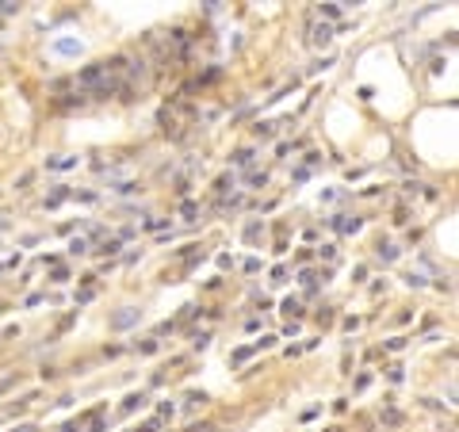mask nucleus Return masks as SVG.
<instances>
[{
    "instance_id": "1",
    "label": "nucleus",
    "mask_w": 459,
    "mask_h": 432,
    "mask_svg": "<svg viewBox=\"0 0 459 432\" xmlns=\"http://www.w3.org/2000/svg\"><path fill=\"white\" fill-rule=\"evenodd\" d=\"M314 42H318V46H325V42H329V27H325V23H321L318 31H314Z\"/></svg>"
},
{
    "instance_id": "2",
    "label": "nucleus",
    "mask_w": 459,
    "mask_h": 432,
    "mask_svg": "<svg viewBox=\"0 0 459 432\" xmlns=\"http://www.w3.org/2000/svg\"><path fill=\"white\" fill-rule=\"evenodd\" d=\"M16 432H38V428H31V424H27V428H16Z\"/></svg>"
},
{
    "instance_id": "3",
    "label": "nucleus",
    "mask_w": 459,
    "mask_h": 432,
    "mask_svg": "<svg viewBox=\"0 0 459 432\" xmlns=\"http://www.w3.org/2000/svg\"><path fill=\"white\" fill-rule=\"evenodd\" d=\"M4 390H8V382H0V394H4Z\"/></svg>"
}]
</instances>
